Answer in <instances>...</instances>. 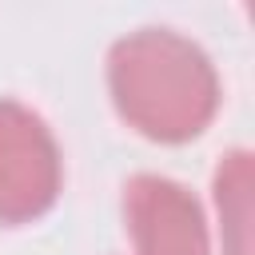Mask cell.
<instances>
[{"instance_id":"1","label":"cell","mask_w":255,"mask_h":255,"mask_svg":"<svg viewBox=\"0 0 255 255\" xmlns=\"http://www.w3.org/2000/svg\"><path fill=\"white\" fill-rule=\"evenodd\" d=\"M56 183L60 167L44 124L16 104H0V219H36L56 199Z\"/></svg>"},{"instance_id":"2","label":"cell","mask_w":255,"mask_h":255,"mask_svg":"<svg viewBox=\"0 0 255 255\" xmlns=\"http://www.w3.org/2000/svg\"><path fill=\"white\" fill-rule=\"evenodd\" d=\"M128 211L139 255H203L195 203L167 179H135L128 187Z\"/></svg>"}]
</instances>
